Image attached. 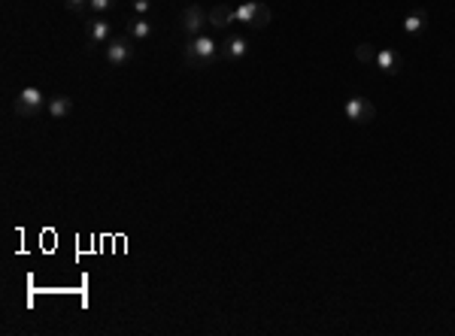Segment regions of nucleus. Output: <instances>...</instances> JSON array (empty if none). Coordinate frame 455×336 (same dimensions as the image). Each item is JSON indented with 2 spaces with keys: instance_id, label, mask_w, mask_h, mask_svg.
Here are the masks:
<instances>
[{
  "instance_id": "obj_1",
  "label": "nucleus",
  "mask_w": 455,
  "mask_h": 336,
  "mask_svg": "<svg viewBox=\"0 0 455 336\" xmlns=\"http://www.w3.org/2000/svg\"><path fill=\"white\" fill-rule=\"evenodd\" d=\"M219 58V45L212 43V36H192V40L185 43V52H182V61H185L188 67H207L212 61Z\"/></svg>"
},
{
  "instance_id": "obj_2",
  "label": "nucleus",
  "mask_w": 455,
  "mask_h": 336,
  "mask_svg": "<svg viewBox=\"0 0 455 336\" xmlns=\"http://www.w3.org/2000/svg\"><path fill=\"white\" fill-rule=\"evenodd\" d=\"M234 15H237L240 25L249 28H267L273 21V10L267 3H258V0H246V3L234 6Z\"/></svg>"
},
{
  "instance_id": "obj_3",
  "label": "nucleus",
  "mask_w": 455,
  "mask_h": 336,
  "mask_svg": "<svg viewBox=\"0 0 455 336\" xmlns=\"http://www.w3.org/2000/svg\"><path fill=\"white\" fill-rule=\"evenodd\" d=\"M46 103H49V97H43L40 88L28 85V88L19 91V97H15L12 109H15V116H19V118H37V116L43 112Z\"/></svg>"
},
{
  "instance_id": "obj_4",
  "label": "nucleus",
  "mask_w": 455,
  "mask_h": 336,
  "mask_svg": "<svg viewBox=\"0 0 455 336\" xmlns=\"http://www.w3.org/2000/svg\"><path fill=\"white\" fill-rule=\"evenodd\" d=\"M343 112H346V118H349V121H355V125H370V121L376 118V106L370 103L367 97H361V94L346 97Z\"/></svg>"
},
{
  "instance_id": "obj_5",
  "label": "nucleus",
  "mask_w": 455,
  "mask_h": 336,
  "mask_svg": "<svg viewBox=\"0 0 455 336\" xmlns=\"http://www.w3.org/2000/svg\"><path fill=\"white\" fill-rule=\"evenodd\" d=\"M179 21H182V30L188 34V40H192V36H201V34H203V28L210 25V12L203 10V6L192 3V6H185V10H182Z\"/></svg>"
},
{
  "instance_id": "obj_6",
  "label": "nucleus",
  "mask_w": 455,
  "mask_h": 336,
  "mask_svg": "<svg viewBox=\"0 0 455 336\" xmlns=\"http://www.w3.org/2000/svg\"><path fill=\"white\" fill-rule=\"evenodd\" d=\"M131 58H134V43H131V36H116V40L106 43V61H110L112 67L131 64Z\"/></svg>"
},
{
  "instance_id": "obj_7",
  "label": "nucleus",
  "mask_w": 455,
  "mask_h": 336,
  "mask_svg": "<svg viewBox=\"0 0 455 336\" xmlns=\"http://www.w3.org/2000/svg\"><path fill=\"white\" fill-rule=\"evenodd\" d=\"M85 36L91 45H106L112 40V25L106 19H94V21H85Z\"/></svg>"
},
{
  "instance_id": "obj_8",
  "label": "nucleus",
  "mask_w": 455,
  "mask_h": 336,
  "mask_svg": "<svg viewBox=\"0 0 455 336\" xmlns=\"http://www.w3.org/2000/svg\"><path fill=\"white\" fill-rule=\"evenodd\" d=\"M237 21V15H234V6H228V3H216L210 10V25L212 28H219V30H225L228 25H234Z\"/></svg>"
},
{
  "instance_id": "obj_9",
  "label": "nucleus",
  "mask_w": 455,
  "mask_h": 336,
  "mask_svg": "<svg viewBox=\"0 0 455 336\" xmlns=\"http://www.w3.org/2000/svg\"><path fill=\"white\" fill-rule=\"evenodd\" d=\"M249 52V40L246 36H228L225 40V49L219 52V58H225V61H237L243 58Z\"/></svg>"
},
{
  "instance_id": "obj_10",
  "label": "nucleus",
  "mask_w": 455,
  "mask_h": 336,
  "mask_svg": "<svg viewBox=\"0 0 455 336\" xmlns=\"http://www.w3.org/2000/svg\"><path fill=\"white\" fill-rule=\"evenodd\" d=\"M125 34L131 36V40H149L152 36V25L143 15H131V19L125 21Z\"/></svg>"
},
{
  "instance_id": "obj_11",
  "label": "nucleus",
  "mask_w": 455,
  "mask_h": 336,
  "mask_svg": "<svg viewBox=\"0 0 455 336\" xmlns=\"http://www.w3.org/2000/svg\"><path fill=\"white\" fill-rule=\"evenodd\" d=\"M46 109H49L52 118H67L73 112V101L67 94H52L49 103H46Z\"/></svg>"
},
{
  "instance_id": "obj_12",
  "label": "nucleus",
  "mask_w": 455,
  "mask_h": 336,
  "mask_svg": "<svg viewBox=\"0 0 455 336\" xmlns=\"http://www.w3.org/2000/svg\"><path fill=\"white\" fill-rule=\"evenodd\" d=\"M401 64H404V58L398 55V52H392V49H383L376 55V67L383 73H389V76H394V73H401Z\"/></svg>"
},
{
  "instance_id": "obj_13",
  "label": "nucleus",
  "mask_w": 455,
  "mask_h": 336,
  "mask_svg": "<svg viewBox=\"0 0 455 336\" xmlns=\"http://www.w3.org/2000/svg\"><path fill=\"white\" fill-rule=\"evenodd\" d=\"M425 28H428V12H425V10H413L404 19V34H413L416 36V34H422Z\"/></svg>"
},
{
  "instance_id": "obj_14",
  "label": "nucleus",
  "mask_w": 455,
  "mask_h": 336,
  "mask_svg": "<svg viewBox=\"0 0 455 336\" xmlns=\"http://www.w3.org/2000/svg\"><path fill=\"white\" fill-rule=\"evenodd\" d=\"M376 55H379V52L370 43H358V45H355V61H361V64H376Z\"/></svg>"
},
{
  "instance_id": "obj_15",
  "label": "nucleus",
  "mask_w": 455,
  "mask_h": 336,
  "mask_svg": "<svg viewBox=\"0 0 455 336\" xmlns=\"http://www.w3.org/2000/svg\"><path fill=\"white\" fill-rule=\"evenodd\" d=\"M64 6L70 12H85L88 6H91V0H64Z\"/></svg>"
},
{
  "instance_id": "obj_16",
  "label": "nucleus",
  "mask_w": 455,
  "mask_h": 336,
  "mask_svg": "<svg viewBox=\"0 0 455 336\" xmlns=\"http://www.w3.org/2000/svg\"><path fill=\"white\" fill-rule=\"evenodd\" d=\"M131 10H134L136 15H146V12L152 10V0H131Z\"/></svg>"
},
{
  "instance_id": "obj_17",
  "label": "nucleus",
  "mask_w": 455,
  "mask_h": 336,
  "mask_svg": "<svg viewBox=\"0 0 455 336\" xmlns=\"http://www.w3.org/2000/svg\"><path fill=\"white\" fill-rule=\"evenodd\" d=\"M112 3H116V0H91V6H88V10H91V12H106Z\"/></svg>"
}]
</instances>
